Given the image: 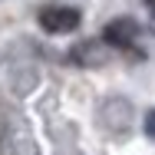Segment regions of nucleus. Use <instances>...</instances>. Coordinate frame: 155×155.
Returning a JSON list of instances; mask_svg holds the SVG:
<instances>
[{
	"mask_svg": "<svg viewBox=\"0 0 155 155\" xmlns=\"http://www.w3.org/2000/svg\"><path fill=\"white\" fill-rule=\"evenodd\" d=\"M135 36H139V27H135L132 20H125V17L122 20H112V23L102 30V40H106L109 46H129Z\"/></svg>",
	"mask_w": 155,
	"mask_h": 155,
	"instance_id": "2",
	"label": "nucleus"
},
{
	"mask_svg": "<svg viewBox=\"0 0 155 155\" xmlns=\"http://www.w3.org/2000/svg\"><path fill=\"white\" fill-rule=\"evenodd\" d=\"M145 3H149V7H152V10H155V0H145Z\"/></svg>",
	"mask_w": 155,
	"mask_h": 155,
	"instance_id": "4",
	"label": "nucleus"
},
{
	"mask_svg": "<svg viewBox=\"0 0 155 155\" xmlns=\"http://www.w3.org/2000/svg\"><path fill=\"white\" fill-rule=\"evenodd\" d=\"M145 129H149V135H155V112L145 116Z\"/></svg>",
	"mask_w": 155,
	"mask_h": 155,
	"instance_id": "3",
	"label": "nucleus"
},
{
	"mask_svg": "<svg viewBox=\"0 0 155 155\" xmlns=\"http://www.w3.org/2000/svg\"><path fill=\"white\" fill-rule=\"evenodd\" d=\"M40 27L46 33H73L79 27V10H73V7H43L40 10Z\"/></svg>",
	"mask_w": 155,
	"mask_h": 155,
	"instance_id": "1",
	"label": "nucleus"
}]
</instances>
